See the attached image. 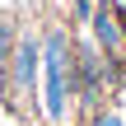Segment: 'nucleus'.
Listing matches in <instances>:
<instances>
[{"instance_id":"nucleus-1","label":"nucleus","mask_w":126,"mask_h":126,"mask_svg":"<svg viewBox=\"0 0 126 126\" xmlns=\"http://www.w3.org/2000/svg\"><path fill=\"white\" fill-rule=\"evenodd\" d=\"M65 112V47L51 37L47 42V117L56 122Z\"/></svg>"}]
</instances>
